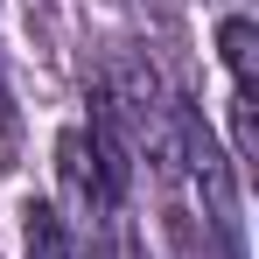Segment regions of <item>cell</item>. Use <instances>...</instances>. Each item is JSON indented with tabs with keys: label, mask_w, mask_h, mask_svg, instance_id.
Returning <instances> with one entry per match:
<instances>
[{
	"label": "cell",
	"mask_w": 259,
	"mask_h": 259,
	"mask_svg": "<svg viewBox=\"0 0 259 259\" xmlns=\"http://www.w3.org/2000/svg\"><path fill=\"white\" fill-rule=\"evenodd\" d=\"M175 175L196 189V210L210 224L217 252L224 259H245V217H238V168H231V154L217 147V133L196 119V112H182V147H175Z\"/></svg>",
	"instance_id": "6da1fadb"
},
{
	"label": "cell",
	"mask_w": 259,
	"mask_h": 259,
	"mask_svg": "<svg viewBox=\"0 0 259 259\" xmlns=\"http://www.w3.org/2000/svg\"><path fill=\"white\" fill-rule=\"evenodd\" d=\"M56 182H63V203L77 210L63 224L105 231L112 210H119V196H126V161L98 140V126H63L56 133Z\"/></svg>",
	"instance_id": "7a4b0ae2"
},
{
	"label": "cell",
	"mask_w": 259,
	"mask_h": 259,
	"mask_svg": "<svg viewBox=\"0 0 259 259\" xmlns=\"http://www.w3.org/2000/svg\"><path fill=\"white\" fill-rule=\"evenodd\" d=\"M217 56H224V70H231V98H238V105H259V28L245 14H231V21L217 28Z\"/></svg>",
	"instance_id": "3957f363"
},
{
	"label": "cell",
	"mask_w": 259,
	"mask_h": 259,
	"mask_svg": "<svg viewBox=\"0 0 259 259\" xmlns=\"http://www.w3.org/2000/svg\"><path fill=\"white\" fill-rule=\"evenodd\" d=\"M21 259H77V231L63 224L56 203H28L21 210Z\"/></svg>",
	"instance_id": "277c9868"
}]
</instances>
